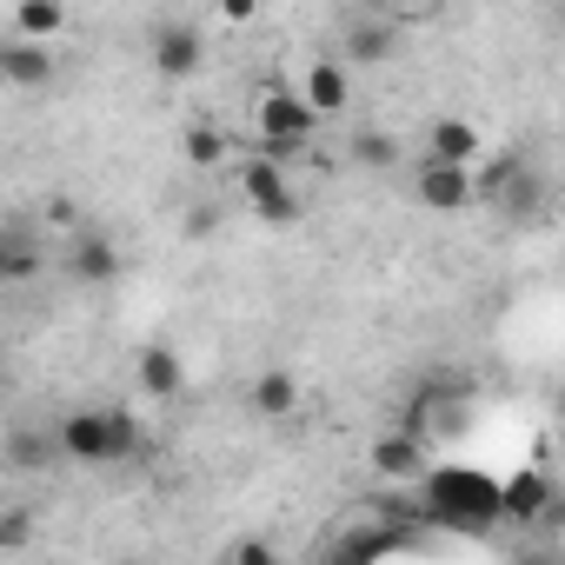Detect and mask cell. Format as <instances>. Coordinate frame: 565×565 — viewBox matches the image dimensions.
I'll return each mask as SVG.
<instances>
[{"label":"cell","instance_id":"obj_21","mask_svg":"<svg viewBox=\"0 0 565 565\" xmlns=\"http://www.w3.org/2000/svg\"><path fill=\"white\" fill-rule=\"evenodd\" d=\"M0 545H8V552L34 545V512H28V505H8V512H0Z\"/></svg>","mask_w":565,"mask_h":565},{"label":"cell","instance_id":"obj_3","mask_svg":"<svg viewBox=\"0 0 565 565\" xmlns=\"http://www.w3.org/2000/svg\"><path fill=\"white\" fill-rule=\"evenodd\" d=\"M253 134H259V153L287 167V153H307V140L320 134V114L300 100V87H259L253 100Z\"/></svg>","mask_w":565,"mask_h":565},{"label":"cell","instance_id":"obj_7","mask_svg":"<svg viewBox=\"0 0 565 565\" xmlns=\"http://www.w3.org/2000/svg\"><path fill=\"white\" fill-rule=\"evenodd\" d=\"M366 466H373V479H426L433 466H426V439H413L406 426H386L373 446H366Z\"/></svg>","mask_w":565,"mask_h":565},{"label":"cell","instance_id":"obj_22","mask_svg":"<svg viewBox=\"0 0 565 565\" xmlns=\"http://www.w3.org/2000/svg\"><path fill=\"white\" fill-rule=\"evenodd\" d=\"M226 565H279V552H273L266 539H239V545L226 552Z\"/></svg>","mask_w":565,"mask_h":565},{"label":"cell","instance_id":"obj_13","mask_svg":"<svg viewBox=\"0 0 565 565\" xmlns=\"http://www.w3.org/2000/svg\"><path fill=\"white\" fill-rule=\"evenodd\" d=\"M8 21H14V41L54 47V41H61V28H67V8H61V0H14Z\"/></svg>","mask_w":565,"mask_h":565},{"label":"cell","instance_id":"obj_6","mask_svg":"<svg viewBox=\"0 0 565 565\" xmlns=\"http://www.w3.org/2000/svg\"><path fill=\"white\" fill-rule=\"evenodd\" d=\"M200 54H206V41H200V21H180V14L153 21V34H147V61H153V74H167V81H186V74L200 67Z\"/></svg>","mask_w":565,"mask_h":565},{"label":"cell","instance_id":"obj_8","mask_svg":"<svg viewBox=\"0 0 565 565\" xmlns=\"http://www.w3.org/2000/svg\"><path fill=\"white\" fill-rule=\"evenodd\" d=\"M426 160H446V167H472V160H486V134H479V120H466V114H439V120L426 127Z\"/></svg>","mask_w":565,"mask_h":565},{"label":"cell","instance_id":"obj_4","mask_svg":"<svg viewBox=\"0 0 565 565\" xmlns=\"http://www.w3.org/2000/svg\"><path fill=\"white\" fill-rule=\"evenodd\" d=\"M413 193H419L426 213H466V206H479V173L419 153V167H413Z\"/></svg>","mask_w":565,"mask_h":565},{"label":"cell","instance_id":"obj_11","mask_svg":"<svg viewBox=\"0 0 565 565\" xmlns=\"http://www.w3.org/2000/svg\"><path fill=\"white\" fill-rule=\"evenodd\" d=\"M0 81L21 87V94L54 87V47H34V41H14L8 34V47H0Z\"/></svg>","mask_w":565,"mask_h":565},{"label":"cell","instance_id":"obj_20","mask_svg":"<svg viewBox=\"0 0 565 565\" xmlns=\"http://www.w3.org/2000/svg\"><path fill=\"white\" fill-rule=\"evenodd\" d=\"M353 160H366V167H399V140H393V134H353Z\"/></svg>","mask_w":565,"mask_h":565},{"label":"cell","instance_id":"obj_23","mask_svg":"<svg viewBox=\"0 0 565 565\" xmlns=\"http://www.w3.org/2000/svg\"><path fill=\"white\" fill-rule=\"evenodd\" d=\"M47 226H61V233H74V226H81V206H74L67 193H54V200H47ZM81 233H87V226H81Z\"/></svg>","mask_w":565,"mask_h":565},{"label":"cell","instance_id":"obj_12","mask_svg":"<svg viewBox=\"0 0 565 565\" xmlns=\"http://www.w3.org/2000/svg\"><path fill=\"white\" fill-rule=\"evenodd\" d=\"M300 100H307L320 120L347 114V100H353V81H347V67H340V61H313V67L300 74Z\"/></svg>","mask_w":565,"mask_h":565},{"label":"cell","instance_id":"obj_2","mask_svg":"<svg viewBox=\"0 0 565 565\" xmlns=\"http://www.w3.org/2000/svg\"><path fill=\"white\" fill-rule=\"evenodd\" d=\"M54 433H61V459H74V466H127V459H140V439H147L127 406H81Z\"/></svg>","mask_w":565,"mask_h":565},{"label":"cell","instance_id":"obj_17","mask_svg":"<svg viewBox=\"0 0 565 565\" xmlns=\"http://www.w3.org/2000/svg\"><path fill=\"white\" fill-rule=\"evenodd\" d=\"M54 446H61L54 426H47V433L14 426V433H8V466H14V472H41V466H54Z\"/></svg>","mask_w":565,"mask_h":565},{"label":"cell","instance_id":"obj_9","mask_svg":"<svg viewBox=\"0 0 565 565\" xmlns=\"http://www.w3.org/2000/svg\"><path fill=\"white\" fill-rule=\"evenodd\" d=\"M552 505H558L552 472L525 466V472H512V479H505V525H545V519H552Z\"/></svg>","mask_w":565,"mask_h":565},{"label":"cell","instance_id":"obj_10","mask_svg":"<svg viewBox=\"0 0 565 565\" xmlns=\"http://www.w3.org/2000/svg\"><path fill=\"white\" fill-rule=\"evenodd\" d=\"M61 273H67V279H81V287H107V279L120 273V246H114L100 226H87V233H74V246H67Z\"/></svg>","mask_w":565,"mask_h":565},{"label":"cell","instance_id":"obj_14","mask_svg":"<svg viewBox=\"0 0 565 565\" xmlns=\"http://www.w3.org/2000/svg\"><path fill=\"white\" fill-rule=\"evenodd\" d=\"M246 399H253V413H259V419H294V413H300V380H294L287 366H266V373L253 380V393H246Z\"/></svg>","mask_w":565,"mask_h":565},{"label":"cell","instance_id":"obj_15","mask_svg":"<svg viewBox=\"0 0 565 565\" xmlns=\"http://www.w3.org/2000/svg\"><path fill=\"white\" fill-rule=\"evenodd\" d=\"M393 41H399L393 14H353V21H347V54H353V61H386Z\"/></svg>","mask_w":565,"mask_h":565},{"label":"cell","instance_id":"obj_18","mask_svg":"<svg viewBox=\"0 0 565 565\" xmlns=\"http://www.w3.org/2000/svg\"><path fill=\"white\" fill-rule=\"evenodd\" d=\"M34 273H41V246H34L21 226H8V233H0V279H14V287H28Z\"/></svg>","mask_w":565,"mask_h":565},{"label":"cell","instance_id":"obj_19","mask_svg":"<svg viewBox=\"0 0 565 565\" xmlns=\"http://www.w3.org/2000/svg\"><path fill=\"white\" fill-rule=\"evenodd\" d=\"M180 153H186V167H220V160L233 153V140H226L220 127L193 120V127H186V140H180Z\"/></svg>","mask_w":565,"mask_h":565},{"label":"cell","instance_id":"obj_16","mask_svg":"<svg viewBox=\"0 0 565 565\" xmlns=\"http://www.w3.org/2000/svg\"><path fill=\"white\" fill-rule=\"evenodd\" d=\"M140 386H147L153 399H180V393H186V360H180L173 347H147V353H140Z\"/></svg>","mask_w":565,"mask_h":565},{"label":"cell","instance_id":"obj_1","mask_svg":"<svg viewBox=\"0 0 565 565\" xmlns=\"http://www.w3.org/2000/svg\"><path fill=\"white\" fill-rule=\"evenodd\" d=\"M426 519L446 532H492L505 525V479H492L486 466H433L419 479Z\"/></svg>","mask_w":565,"mask_h":565},{"label":"cell","instance_id":"obj_25","mask_svg":"<svg viewBox=\"0 0 565 565\" xmlns=\"http://www.w3.org/2000/svg\"><path fill=\"white\" fill-rule=\"evenodd\" d=\"M558 426H565V393H558Z\"/></svg>","mask_w":565,"mask_h":565},{"label":"cell","instance_id":"obj_5","mask_svg":"<svg viewBox=\"0 0 565 565\" xmlns=\"http://www.w3.org/2000/svg\"><path fill=\"white\" fill-rule=\"evenodd\" d=\"M239 186H246V200H253V213L259 220H273V226H294L300 220V193H294V180H287V167L279 160H246L239 167Z\"/></svg>","mask_w":565,"mask_h":565},{"label":"cell","instance_id":"obj_24","mask_svg":"<svg viewBox=\"0 0 565 565\" xmlns=\"http://www.w3.org/2000/svg\"><path fill=\"white\" fill-rule=\"evenodd\" d=\"M114 565H153V558H114Z\"/></svg>","mask_w":565,"mask_h":565}]
</instances>
